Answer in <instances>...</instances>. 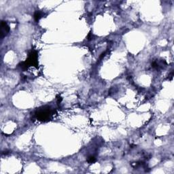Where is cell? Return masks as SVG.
Segmentation results:
<instances>
[{"instance_id": "obj_1", "label": "cell", "mask_w": 174, "mask_h": 174, "mask_svg": "<svg viewBox=\"0 0 174 174\" xmlns=\"http://www.w3.org/2000/svg\"><path fill=\"white\" fill-rule=\"evenodd\" d=\"M54 112L50 106H44L36 110L34 116L39 121L46 122L51 118Z\"/></svg>"}, {"instance_id": "obj_2", "label": "cell", "mask_w": 174, "mask_h": 174, "mask_svg": "<svg viewBox=\"0 0 174 174\" xmlns=\"http://www.w3.org/2000/svg\"><path fill=\"white\" fill-rule=\"evenodd\" d=\"M38 52L36 50H32L29 53V57L24 62L21 63V67L24 70L27 69L30 66H35L38 67Z\"/></svg>"}, {"instance_id": "obj_3", "label": "cell", "mask_w": 174, "mask_h": 174, "mask_svg": "<svg viewBox=\"0 0 174 174\" xmlns=\"http://www.w3.org/2000/svg\"><path fill=\"white\" fill-rule=\"evenodd\" d=\"M10 27L6 22L1 21V38H3L9 33Z\"/></svg>"}, {"instance_id": "obj_4", "label": "cell", "mask_w": 174, "mask_h": 174, "mask_svg": "<svg viewBox=\"0 0 174 174\" xmlns=\"http://www.w3.org/2000/svg\"><path fill=\"white\" fill-rule=\"evenodd\" d=\"M43 13L41 12L40 11H37L34 14V19H35L36 21H38L43 16Z\"/></svg>"}, {"instance_id": "obj_5", "label": "cell", "mask_w": 174, "mask_h": 174, "mask_svg": "<svg viewBox=\"0 0 174 174\" xmlns=\"http://www.w3.org/2000/svg\"><path fill=\"white\" fill-rule=\"evenodd\" d=\"M87 161L89 163H95V161H96V158H95V156H89V158H88Z\"/></svg>"}]
</instances>
